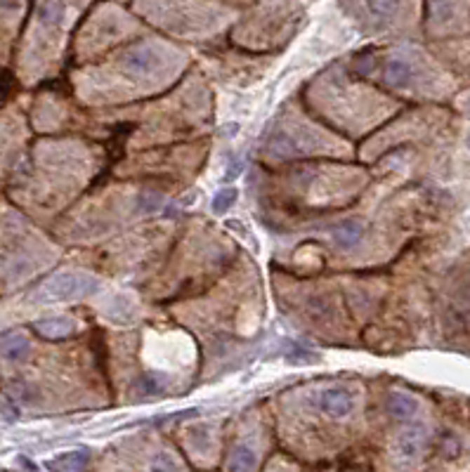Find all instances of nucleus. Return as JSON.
<instances>
[{
    "instance_id": "7ed1b4c3",
    "label": "nucleus",
    "mask_w": 470,
    "mask_h": 472,
    "mask_svg": "<svg viewBox=\"0 0 470 472\" xmlns=\"http://www.w3.org/2000/svg\"><path fill=\"white\" fill-rule=\"evenodd\" d=\"M317 406L331 418H345L355 409V394H352L350 387H343V385L326 387V390L319 392Z\"/></svg>"
},
{
    "instance_id": "f3484780",
    "label": "nucleus",
    "mask_w": 470,
    "mask_h": 472,
    "mask_svg": "<svg viewBox=\"0 0 470 472\" xmlns=\"http://www.w3.org/2000/svg\"><path fill=\"white\" fill-rule=\"evenodd\" d=\"M466 109H468V116H470V100H468V104H466Z\"/></svg>"
},
{
    "instance_id": "f8f14e48",
    "label": "nucleus",
    "mask_w": 470,
    "mask_h": 472,
    "mask_svg": "<svg viewBox=\"0 0 470 472\" xmlns=\"http://www.w3.org/2000/svg\"><path fill=\"white\" fill-rule=\"evenodd\" d=\"M107 314L112 316L114 321H130L133 316L137 314V305H135V300H130V297L119 295V297H114V300L109 302Z\"/></svg>"
},
{
    "instance_id": "f03ea898",
    "label": "nucleus",
    "mask_w": 470,
    "mask_h": 472,
    "mask_svg": "<svg viewBox=\"0 0 470 472\" xmlns=\"http://www.w3.org/2000/svg\"><path fill=\"white\" fill-rule=\"evenodd\" d=\"M426 442H428V428L426 425L423 423H409L407 430L397 437V444H395L397 461H402V463L418 461L423 454V449H426Z\"/></svg>"
},
{
    "instance_id": "9d476101",
    "label": "nucleus",
    "mask_w": 470,
    "mask_h": 472,
    "mask_svg": "<svg viewBox=\"0 0 470 472\" xmlns=\"http://www.w3.org/2000/svg\"><path fill=\"white\" fill-rule=\"evenodd\" d=\"M257 468V454L253 446L248 444H239L229 456L227 470L229 472H255Z\"/></svg>"
},
{
    "instance_id": "dca6fc26",
    "label": "nucleus",
    "mask_w": 470,
    "mask_h": 472,
    "mask_svg": "<svg viewBox=\"0 0 470 472\" xmlns=\"http://www.w3.org/2000/svg\"><path fill=\"white\" fill-rule=\"evenodd\" d=\"M140 385H142L145 394H156L163 390V385H161V380L156 376H145L142 380H140Z\"/></svg>"
},
{
    "instance_id": "20e7f679",
    "label": "nucleus",
    "mask_w": 470,
    "mask_h": 472,
    "mask_svg": "<svg viewBox=\"0 0 470 472\" xmlns=\"http://www.w3.org/2000/svg\"><path fill=\"white\" fill-rule=\"evenodd\" d=\"M159 60L161 57H159L156 48H152V45H140V48H135L126 55L123 67L130 71L133 76H145V74L156 71Z\"/></svg>"
},
{
    "instance_id": "0eeeda50",
    "label": "nucleus",
    "mask_w": 470,
    "mask_h": 472,
    "mask_svg": "<svg viewBox=\"0 0 470 472\" xmlns=\"http://www.w3.org/2000/svg\"><path fill=\"white\" fill-rule=\"evenodd\" d=\"M385 81H388L390 88H397V90H404L411 86V81H414V69H411V64L407 60H395L388 62V67H385Z\"/></svg>"
},
{
    "instance_id": "f257e3e1",
    "label": "nucleus",
    "mask_w": 470,
    "mask_h": 472,
    "mask_svg": "<svg viewBox=\"0 0 470 472\" xmlns=\"http://www.w3.org/2000/svg\"><path fill=\"white\" fill-rule=\"evenodd\" d=\"M100 288V281H95L93 276L79 274V271H60L53 279H48L38 290V297L43 300H79V297L93 295Z\"/></svg>"
},
{
    "instance_id": "1a4fd4ad",
    "label": "nucleus",
    "mask_w": 470,
    "mask_h": 472,
    "mask_svg": "<svg viewBox=\"0 0 470 472\" xmlns=\"http://www.w3.org/2000/svg\"><path fill=\"white\" fill-rule=\"evenodd\" d=\"M331 236L340 248H352L355 243L362 241L364 229H362V224L355 222V220H345V222H340L331 229Z\"/></svg>"
},
{
    "instance_id": "ddd939ff",
    "label": "nucleus",
    "mask_w": 470,
    "mask_h": 472,
    "mask_svg": "<svg viewBox=\"0 0 470 472\" xmlns=\"http://www.w3.org/2000/svg\"><path fill=\"white\" fill-rule=\"evenodd\" d=\"M234 201H236V189L234 187H224V189H220V194L213 198V210L224 213L229 205H234Z\"/></svg>"
},
{
    "instance_id": "2eb2a0df",
    "label": "nucleus",
    "mask_w": 470,
    "mask_h": 472,
    "mask_svg": "<svg viewBox=\"0 0 470 472\" xmlns=\"http://www.w3.org/2000/svg\"><path fill=\"white\" fill-rule=\"evenodd\" d=\"M137 205H140V210H142V213H154V210L161 208V196H159V194H152V191L140 194Z\"/></svg>"
},
{
    "instance_id": "39448f33",
    "label": "nucleus",
    "mask_w": 470,
    "mask_h": 472,
    "mask_svg": "<svg viewBox=\"0 0 470 472\" xmlns=\"http://www.w3.org/2000/svg\"><path fill=\"white\" fill-rule=\"evenodd\" d=\"M34 331L38 335H43V338H48V340H60V338H67V335L74 331V321L69 319V316L41 319V321H36V324H34Z\"/></svg>"
},
{
    "instance_id": "423d86ee",
    "label": "nucleus",
    "mask_w": 470,
    "mask_h": 472,
    "mask_svg": "<svg viewBox=\"0 0 470 472\" xmlns=\"http://www.w3.org/2000/svg\"><path fill=\"white\" fill-rule=\"evenodd\" d=\"M88 461H90V454L86 449L69 451V454H62L53 458V461H48V470L50 472H83Z\"/></svg>"
},
{
    "instance_id": "4468645a",
    "label": "nucleus",
    "mask_w": 470,
    "mask_h": 472,
    "mask_svg": "<svg viewBox=\"0 0 470 472\" xmlns=\"http://www.w3.org/2000/svg\"><path fill=\"white\" fill-rule=\"evenodd\" d=\"M149 472H180L177 463L168 454H159L149 465Z\"/></svg>"
},
{
    "instance_id": "6e6552de",
    "label": "nucleus",
    "mask_w": 470,
    "mask_h": 472,
    "mask_svg": "<svg viewBox=\"0 0 470 472\" xmlns=\"http://www.w3.org/2000/svg\"><path fill=\"white\" fill-rule=\"evenodd\" d=\"M29 352V338L19 331H10L0 338V357H5L8 361L22 359L24 354Z\"/></svg>"
},
{
    "instance_id": "a211bd4d",
    "label": "nucleus",
    "mask_w": 470,
    "mask_h": 472,
    "mask_svg": "<svg viewBox=\"0 0 470 472\" xmlns=\"http://www.w3.org/2000/svg\"><path fill=\"white\" fill-rule=\"evenodd\" d=\"M468 147H470V135H468Z\"/></svg>"
},
{
    "instance_id": "9b49d317",
    "label": "nucleus",
    "mask_w": 470,
    "mask_h": 472,
    "mask_svg": "<svg viewBox=\"0 0 470 472\" xmlns=\"http://www.w3.org/2000/svg\"><path fill=\"white\" fill-rule=\"evenodd\" d=\"M388 411L392 413V418H397V420H411V418H416V413H418V402L411 397V394L395 392V394H390V399H388Z\"/></svg>"
}]
</instances>
